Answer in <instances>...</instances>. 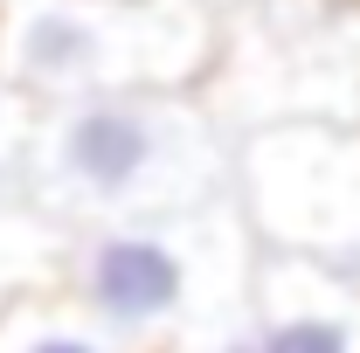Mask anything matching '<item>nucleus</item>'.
I'll return each instance as SVG.
<instances>
[{
    "instance_id": "nucleus-6",
    "label": "nucleus",
    "mask_w": 360,
    "mask_h": 353,
    "mask_svg": "<svg viewBox=\"0 0 360 353\" xmlns=\"http://www.w3.org/2000/svg\"><path fill=\"white\" fill-rule=\"evenodd\" d=\"M236 353H360V277L264 250L257 319Z\"/></svg>"
},
{
    "instance_id": "nucleus-1",
    "label": "nucleus",
    "mask_w": 360,
    "mask_h": 353,
    "mask_svg": "<svg viewBox=\"0 0 360 353\" xmlns=\"http://www.w3.org/2000/svg\"><path fill=\"white\" fill-rule=\"evenodd\" d=\"M236 194V132L201 90H104L35 111L28 215L63 236Z\"/></svg>"
},
{
    "instance_id": "nucleus-5",
    "label": "nucleus",
    "mask_w": 360,
    "mask_h": 353,
    "mask_svg": "<svg viewBox=\"0 0 360 353\" xmlns=\"http://www.w3.org/2000/svg\"><path fill=\"white\" fill-rule=\"evenodd\" d=\"M236 208L270 257L360 277V118H284L243 132Z\"/></svg>"
},
{
    "instance_id": "nucleus-3",
    "label": "nucleus",
    "mask_w": 360,
    "mask_h": 353,
    "mask_svg": "<svg viewBox=\"0 0 360 353\" xmlns=\"http://www.w3.org/2000/svg\"><path fill=\"white\" fill-rule=\"evenodd\" d=\"M222 0H0V77L35 111L104 90H201Z\"/></svg>"
},
{
    "instance_id": "nucleus-8",
    "label": "nucleus",
    "mask_w": 360,
    "mask_h": 353,
    "mask_svg": "<svg viewBox=\"0 0 360 353\" xmlns=\"http://www.w3.org/2000/svg\"><path fill=\"white\" fill-rule=\"evenodd\" d=\"M63 250H70V236L49 229L42 215H7L0 222V319H7V305H21L28 291L56 284Z\"/></svg>"
},
{
    "instance_id": "nucleus-9",
    "label": "nucleus",
    "mask_w": 360,
    "mask_h": 353,
    "mask_svg": "<svg viewBox=\"0 0 360 353\" xmlns=\"http://www.w3.org/2000/svg\"><path fill=\"white\" fill-rule=\"evenodd\" d=\"M28 139H35V104L0 77V222L28 215Z\"/></svg>"
},
{
    "instance_id": "nucleus-7",
    "label": "nucleus",
    "mask_w": 360,
    "mask_h": 353,
    "mask_svg": "<svg viewBox=\"0 0 360 353\" xmlns=\"http://www.w3.org/2000/svg\"><path fill=\"white\" fill-rule=\"evenodd\" d=\"M0 353H132V347H118V340H111L97 319H84L56 284H42V291H28L21 305H7V319H0Z\"/></svg>"
},
{
    "instance_id": "nucleus-2",
    "label": "nucleus",
    "mask_w": 360,
    "mask_h": 353,
    "mask_svg": "<svg viewBox=\"0 0 360 353\" xmlns=\"http://www.w3.org/2000/svg\"><path fill=\"white\" fill-rule=\"evenodd\" d=\"M264 243L236 194L70 236L56 291L132 353H236L257 319Z\"/></svg>"
},
{
    "instance_id": "nucleus-4",
    "label": "nucleus",
    "mask_w": 360,
    "mask_h": 353,
    "mask_svg": "<svg viewBox=\"0 0 360 353\" xmlns=\"http://www.w3.org/2000/svg\"><path fill=\"white\" fill-rule=\"evenodd\" d=\"M201 97L236 139L284 118H360V7L347 0L222 7V56Z\"/></svg>"
}]
</instances>
